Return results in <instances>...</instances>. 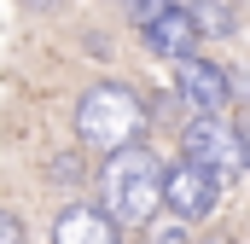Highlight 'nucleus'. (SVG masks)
Returning <instances> with one entry per match:
<instances>
[{
  "mask_svg": "<svg viewBox=\"0 0 250 244\" xmlns=\"http://www.w3.org/2000/svg\"><path fill=\"white\" fill-rule=\"evenodd\" d=\"M146 47H151V59L187 64V59H198V47H204V29L192 23L187 6H163V12L146 23Z\"/></svg>",
  "mask_w": 250,
  "mask_h": 244,
  "instance_id": "5",
  "label": "nucleus"
},
{
  "mask_svg": "<svg viewBox=\"0 0 250 244\" xmlns=\"http://www.w3.org/2000/svg\"><path fill=\"white\" fill-rule=\"evenodd\" d=\"M187 12H192V23H198L204 35H227V29H233V12H239V0H192Z\"/></svg>",
  "mask_w": 250,
  "mask_h": 244,
  "instance_id": "8",
  "label": "nucleus"
},
{
  "mask_svg": "<svg viewBox=\"0 0 250 244\" xmlns=\"http://www.w3.org/2000/svg\"><path fill=\"white\" fill-rule=\"evenodd\" d=\"M53 244H123V239H117V227L93 203H70V209H59V221H53Z\"/></svg>",
  "mask_w": 250,
  "mask_h": 244,
  "instance_id": "7",
  "label": "nucleus"
},
{
  "mask_svg": "<svg viewBox=\"0 0 250 244\" xmlns=\"http://www.w3.org/2000/svg\"><path fill=\"white\" fill-rule=\"evenodd\" d=\"M0 244H29L23 239V221H18L12 209H0Z\"/></svg>",
  "mask_w": 250,
  "mask_h": 244,
  "instance_id": "9",
  "label": "nucleus"
},
{
  "mask_svg": "<svg viewBox=\"0 0 250 244\" xmlns=\"http://www.w3.org/2000/svg\"><path fill=\"white\" fill-rule=\"evenodd\" d=\"M181 99L192 105V117H221L233 105V76L221 64H204V59H187L181 64Z\"/></svg>",
  "mask_w": 250,
  "mask_h": 244,
  "instance_id": "6",
  "label": "nucleus"
},
{
  "mask_svg": "<svg viewBox=\"0 0 250 244\" xmlns=\"http://www.w3.org/2000/svg\"><path fill=\"white\" fill-rule=\"evenodd\" d=\"M181 140H187V163L209 169L221 186L245 175V134H239L233 122H221V117H192Z\"/></svg>",
  "mask_w": 250,
  "mask_h": 244,
  "instance_id": "3",
  "label": "nucleus"
},
{
  "mask_svg": "<svg viewBox=\"0 0 250 244\" xmlns=\"http://www.w3.org/2000/svg\"><path fill=\"white\" fill-rule=\"evenodd\" d=\"M163 203L175 209V215H187V221H209L215 215V203H221V181L209 175V169H198V163H169L163 169Z\"/></svg>",
  "mask_w": 250,
  "mask_h": 244,
  "instance_id": "4",
  "label": "nucleus"
},
{
  "mask_svg": "<svg viewBox=\"0 0 250 244\" xmlns=\"http://www.w3.org/2000/svg\"><path fill=\"white\" fill-rule=\"evenodd\" d=\"M146 134V99L128 87V81H93L76 105V140L87 151H123V145H140Z\"/></svg>",
  "mask_w": 250,
  "mask_h": 244,
  "instance_id": "2",
  "label": "nucleus"
},
{
  "mask_svg": "<svg viewBox=\"0 0 250 244\" xmlns=\"http://www.w3.org/2000/svg\"><path fill=\"white\" fill-rule=\"evenodd\" d=\"M99 198H105V221L111 227H146L163 209V163L146 145H123L105 157L99 169Z\"/></svg>",
  "mask_w": 250,
  "mask_h": 244,
  "instance_id": "1",
  "label": "nucleus"
},
{
  "mask_svg": "<svg viewBox=\"0 0 250 244\" xmlns=\"http://www.w3.org/2000/svg\"><path fill=\"white\" fill-rule=\"evenodd\" d=\"M18 6H23V12H53L59 0H18Z\"/></svg>",
  "mask_w": 250,
  "mask_h": 244,
  "instance_id": "10",
  "label": "nucleus"
},
{
  "mask_svg": "<svg viewBox=\"0 0 250 244\" xmlns=\"http://www.w3.org/2000/svg\"><path fill=\"white\" fill-rule=\"evenodd\" d=\"M209 244H233V239H209Z\"/></svg>",
  "mask_w": 250,
  "mask_h": 244,
  "instance_id": "11",
  "label": "nucleus"
}]
</instances>
